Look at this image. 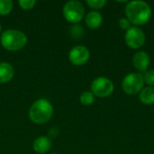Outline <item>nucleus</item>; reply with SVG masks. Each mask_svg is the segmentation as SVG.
Listing matches in <instances>:
<instances>
[{
	"mask_svg": "<svg viewBox=\"0 0 154 154\" xmlns=\"http://www.w3.org/2000/svg\"><path fill=\"white\" fill-rule=\"evenodd\" d=\"M125 43L132 49H139L145 43L146 36L144 32L138 26H132L125 32Z\"/></svg>",
	"mask_w": 154,
	"mask_h": 154,
	"instance_id": "obj_7",
	"label": "nucleus"
},
{
	"mask_svg": "<svg viewBox=\"0 0 154 154\" xmlns=\"http://www.w3.org/2000/svg\"><path fill=\"white\" fill-rule=\"evenodd\" d=\"M85 9L79 1H69L63 6V15L69 23L77 24L83 19Z\"/></svg>",
	"mask_w": 154,
	"mask_h": 154,
	"instance_id": "obj_5",
	"label": "nucleus"
},
{
	"mask_svg": "<svg viewBox=\"0 0 154 154\" xmlns=\"http://www.w3.org/2000/svg\"><path fill=\"white\" fill-rule=\"evenodd\" d=\"M114 83L106 77H98L91 83V92L98 97H107L114 92Z\"/></svg>",
	"mask_w": 154,
	"mask_h": 154,
	"instance_id": "obj_6",
	"label": "nucleus"
},
{
	"mask_svg": "<svg viewBox=\"0 0 154 154\" xmlns=\"http://www.w3.org/2000/svg\"><path fill=\"white\" fill-rule=\"evenodd\" d=\"M151 63L150 56L143 51L135 52L133 56V64L134 68L140 72H146Z\"/></svg>",
	"mask_w": 154,
	"mask_h": 154,
	"instance_id": "obj_9",
	"label": "nucleus"
},
{
	"mask_svg": "<svg viewBox=\"0 0 154 154\" xmlns=\"http://www.w3.org/2000/svg\"><path fill=\"white\" fill-rule=\"evenodd\" d=\"M0 42L5 50L14 51L21 50L25 46L27 42V37L23 32L19 30L10 29L5 31L1 34Z\"/></svg>",
	"mask_w": 154,
	"mask_h": 154,
	"instance_id": "obj_3",
	"label": "nucleus"
},
{
	"mask_svg": "<svg viewBox=\"0 0 154 154\" xmlns=\"http://www.w3.org/2000/svg\"><path fill=\"white\" fill-rule=\"evenodd\" d=\"M125 12L126 18L134 25L145 24L152 16V8L150 5L142 0L127 2Z\"/></svg>",
	"mask_w": 154,
	"mask_h": 154,
	"instance_id": "obj_1",
	"label": "nucleus"
},
{
	"mask_svg": "<svg viewBox=\"0 0 154 154\" xmlns=\"http://www.w3.org/2000/svg\"><path fill=\"white\" fill-rule=\"evenodd\" d=\"M1 29H2V26H1V23H0V31H1Z\"/></svg>",
	"mask_w": 154,
	"mask_h": 154,
	"instance_id": "obj_21",
	"label": "nucleus"
},
{
	"mask_svg": "<svg viewBox=\"0 0 154 154\" xmlns=\"http://www.w3.org/2000/svg\"><path fill=\"white\" fill-rule=\"evenodd\" d=\"M119 25H120V27H121L123 30H125V32H126L128 29H130V28L132 27L131 22H130L126 17H123V18H121V19L119 20Z\"/></svg>",
	"mask_w": 154,
	"mask_h": 154,
	"instance_id": "obj_20",
	"label": "nucleus"
},
{
	"mask_svg": "<svg viewBox=\"0 0 154 154\" xmlns=\"http://www.w3.org/2000/svg\"><path fill=\"white\" fill-rule=\"evenodd\" d=\"M32 148L38 153H46L51 148V141L47 136H40L34 140Z\"/></svg>",
	"mask_w": 154,
	"mask_h": 154,
	"instance_id": "obj_10",
	"label": "nucleus"
},
{
	"mask_svg": "<svg viewBox=\"0 0 154 154\" xmlns=\"http://www.w3.org/2000/svg\"><path fill=\"white\" fill-rule=\"evenodd\" d=\"M51 154H57V153H51Z\"/></svg>",
	"mask_w": 154,
	"mask_h": 154,
	"instance_id": "obj_22",
	"label": "nucleus"
},
{
	"mask_svg": "<svg viewBox=\"0 0 154 154\" xmlns=\"http://www.w3.org/2000/svg\"><path fill=\"white\" fill-rule=\"evenodd\" d=\"M53 107L49 100L41 98L35 101L29 110L30 119L37 125L47 123L52 116Z\"/></svg>",
	"mask_w": 154,
	"mask_h": 154,
	"instance_id": "obj_2",
	"label": "nucleus"
},
{
	"mask_svg": "<svg viewBox=\"0 0 154 154\" xmlns=\"http://www.w3.org/2000/svg\"><path fill=\"white\" fill-rule=\"evenodd\" d=\"M90 57V52L88 49L82 45H77L73 47L69 53V61L76 66L84 65Z\"/></svg>",
	"mask_w": 154,
	"mask_h": 154,
	"instance_id": "obj_8",
	"label": "nucleus"
},
{
	"mask_svg": "<svg viewBox=\"0 0 154 154\" xmlns=\"http://www.w3.org/2000/svg\"><path fill=\"white\" fill-rule=\"evenodd\" d=\"M140 101L144 105L154 104V87H146L139 93Z\"/></svg>",
	"mask_w": 154,
	"mask_h": 154,
	"instance_id": "obj_13",
	"label": "nucleus"
},
{
	"mask_svg": "<svg viewBox=\"0 0 154 154\" xmlns=\"http://www.w3.org/2000/svg\"><path fill=\"white\" fill-rule=\"evenodd\" d=\"M86 23L90 29H97L103 23V16L98 11H91L86 16Z\"/></svg>",
	"mask_w": 154,
	"mask_h": 154,
	"instance_id": "obj_11",
	"label": "nucleus"
},
{
	"mask_svg": "<svg viewBox=\"0 0 154 154\" xmlns=\"http://www.w3.org/2000/svg\"><path fill=\"white\" fill-rule=\"evenodd\" d=\"M18 3L22 9L30 10L34 6V5L36 4V1H34V0H20Z\"/></svg>",
	"mask_w": 154,
	"mask_h": 154,
	"instance_id": "obj_19",
	"label": "nucleus"
},
{
	"mask_svg": "<svg viewBox=\"0 0 154 154\" xmlns=\"http://www.w3.org/2000/svg\"><path fill=\"white\" fill-rule=\"evenodd\" d=\"M84 34V28L79 24H75L70 28V35L73 39H80Z\"/></svg>",
	"mask_w": 154,
	"mask_h": 154,
	"instance_id": "obj_16",
	"label": "nucleus"
},
{
	"mask_svg": "<svg viewBox=\"0 0 154 154\" xmlns=\"http://www.w3.org/2000/svg\"><path fill=\"white\" fill-rule=\"evenodd\" d=\"M13 9V2L11 0H0V14L6 15Z\"/></svg>",
	"mask_w": 154,
	"mask_h": 154,
	"instance_id": "obj_15",
	"label": "nucleus"
},
{
	"mask_svg": "<svg viewBox=\"0 0 154 154\" xmlns=\"http://www.w3.org/2000/svg\"><path fill=\"white\" fill-rule=\"evenodd\" d=\"M143 85L144 79L142 73H129L124 78L122 81L123 90L131 96L139 94L143 88Z\"/></svg>",
	"mask_w": 154,
	"mask_h": 154,
	"instance_id": "obj_4",
	"label": "nucleus"
},
{
	"mask_svg": "<svg viewBox=\"0 0 154 154\" xmlns=\"http://www.w3.org/2000/svg\"><path fill=\"white\" fill-rule=\"evenodd\" d=\"M144 83H146L149 87H154V69H150L145 72L143 75Z\"/></svg>",
	"mask_w": 154,
	"mask_h": 154,
	"instance_id": "obj_17",
	"label": "nucleus"
},
{
	"mask_svg": "<svg viewBox=\"0 0 154 154\" xmlns=\"http://www.w3.org/2000/svg\"><path fill=\"white\" fill-rule=\"evenodd\" d=\"M87 4L93 9H101L106 4V0H88Z\"/></svg>",
	"mask_w": 154,
	"mask_h": 154,
	"instance_id": "obj_18",
	"label": "nucleus"
},
{
	"mask_svg": "<svg viewBox=\"0 0 154 154\" xmlns=\"http://www.w3.org/2000/svg\"><path fill=\"white\" fill-rule=\"evenodd\" d=\"M14 71L11 64L0 62V83H7L14 77Z\"/></svg>",
	"mask_w": 154,
	"mask_h": 154,
	"instance_id": "obj_12",
	"label": "nucleus"
},
{
	"mask_svg": "<svg viewBox=\"0 0 154 154\" xmlns=\"http://www.w3.org/2000/svg\"><path fill=\"white\" fill-rule=\"evenodd\" d=\"M80 103L84 106H90L95 101V96L91 91H84L79 97Z\"/></svg>",
	"mask_w": 154,
	"mask_h": 154,
	"instance_id": "obj_14",
	"label": "nucleus"
}]
</instances>
